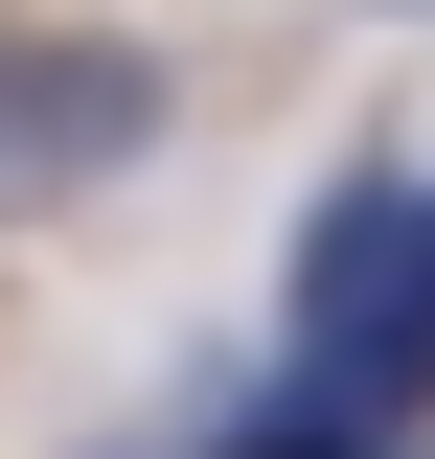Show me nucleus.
<instances>
[{
	"label": "nucleus",
	"mask_w": 435,
	"mask_h": 459,
	"mask_svg": "<svg viewBox=\"0 0 435 459\" xmlns=\"http://www.w3.org/2000/svg\"><path fill=\"white\" fill-rule=\"evenodd\" d=\"M207 459H389V413H321V391H275V413H229Z\"/></svg>",
	"instance_id": "7ed1b4c3"
},
{
	"label": "nucleus",
	"mask_w": 435,
	"mask_h": 459,
	"mask_svg": "<svg viewBox=\"0 0 435 459\" xmlns=\"http://www.w3.org/2000/svg\"><path fill=\"white\" fill-rule=\"evenodd\" d=\"M275 344H298L321 413H413V391H435V161H344L321 207H298Z\"/></svg>",
	"instance_id": "f257e3e1"
},
{
	"label": "nucleus",
	"mask_w": 435,
	"mask_h": 459,
	"mask_svg": "<svg viewBox=\"0 0 435 459\" xmlns=\"http://www.w3.org/2000/svg\"><path fill=\"white\" fill-rule=\"evenodd\" d=\"M161 161V47L115 23H0V207H69V184Z\"/></svg>",
	"instance_id": "f03ea898"
}]
</instances>
